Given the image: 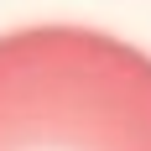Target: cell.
Masks as SVG:
<instances>
[{
  "label": "cell",
  "instance_id": "1",
  "mask_svg": "<svg viewBox=\"0 0 151 151\" xmlns=\"http://www.w3.org/2000/svg\"><path fill=\"white\" fill-rule=\"evenodd\" d=\"M0 151H151V52L94 26L5 31Z\"/></svg>",
  "mask_w": 151,
  "mask_h": 151
}]
</instances>
